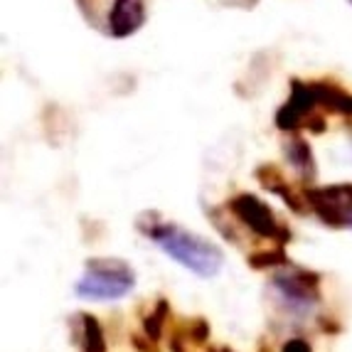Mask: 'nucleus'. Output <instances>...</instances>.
Segmentation results:
<instances>
[{"label": "nucleus", "mask_w": 352, "mask_h": 352, "mask_svg": "<svg viewBox=\"0 0 352 352\" xmlns=\"http://www.w3.org/2000/svg\"><path fill=\"white\" fill-rule=\"evenodd\" d=\"M151 236L168 256L175 258L177 264L188 266L197 276H214L222 266V252L214 244L190 234L185 229H177L173 224H158L151 229Z\"/></svg>", "instance_id": "nucleus-1"}, {"label": "nucleus", "mask_w": 352, "mask_h": 352, "mask_svg": "<svg viewBox=\"0 0 352 352\" xmlns=\"http://www.w3.org/2000/svg\"><path fill=\"white\" fill-rule=\"evenodd\" d=\"M84 18L104 35L129 37L146 20V0H76Z\"/></svg>", "instance_id": "nucleus-2"}, {"label": "nucleus", "mask_w": 352, "mask_h": 352, "mask_svg": "<svg viewBox=\"0 0 352 352\" xmlns=\"http://www.w3.org/2000/svg\"><path fill=\"white\" fill-rule=\"evenodd\" d=\"M133 288V271L116 258L89 261L84 276L76 281V294L87 300H116Z\"/></svg>", "instance_id": "nucleus-3"}, {"label": "nucleus", "mask_w": 352, "mask_h": 352, "mask_svg": "<svg viewBox=\"0 0 352 352\" xmlns=\"http://www.w3.org/2000/svg\"><path fill=\"white\" fill-rule=\"evenodd\" d=\"M311 205L323 222L352 227V188H328L311 195Z\"/></svg>", "instance_id": "nucleus-4"}, {"label": "nucleus", "mask_w": 352, "mask_h": 352, "mask_svg": "<svg viewBox=\"0 0 352 352\" xmlns=\"http://www.w3.org/2000/svg\"><path fill=\"white\" fill-rule=\"evenodd\" d=\"M232 210H234L236 214L249 224V227H254L256 232H261V234H269V236L283 234L281 229L276 227V222L271 219L269 210L258 205L254 197H239V200L232 205Z\"/></svg>", "instance_id": "nucleus-5"}, {"label": "nucleus", "mask_w": 352, "mask_h": 352, "mask_svg": "<svg viewBox=\"0 0 352 352\" xmlns=\"http://www.w3.org/2000/svg\"><path fill=\"white\" fill-rule=\"evenodd\" d=\"M350 3H352V0H350Z\"/></svg>", "instance_id": "nucleus-6"}]
</instances>
